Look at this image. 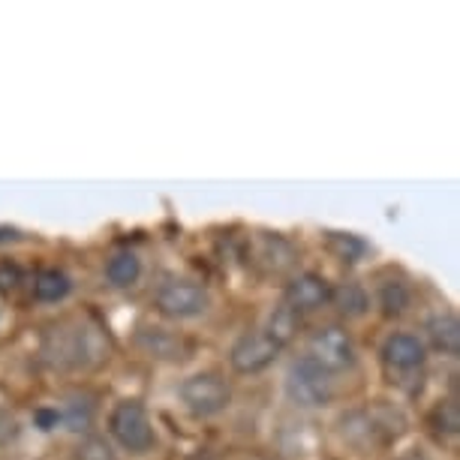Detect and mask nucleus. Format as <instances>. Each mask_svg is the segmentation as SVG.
<instances>
[{
    "label": "nucleus",
    "mask_w": 460,
    "mask_h": 460,
    "mask_svg": "<svg viewBox=\"0 0 460 460\" xmlns=\"http://www.w3.org/2000/svg\"><path fill=\"white\" fill-rule=\"evenodd\" d=\"M109 433L120 448L129 451V455H145V451H151L154 442H157L151 415H147L145 403L136 401V397H124V401H118L111 406Z\"/></svg>",
    "instance_id": "1"
},
{
    "label": "nucleus",
    "mask_w": 460,
    "mask_h": 460,
    "mask_svg": "<svg viewBox=\"0 0 460 460\" xmlns=\"http://www.w3.org/2000/svg\"><path fill=\"white\" fill-rule=\"evenodd\" d=\"M286 394L301 410H323L334 401V379L304 355L286 370Z\"/></svg>",
    "instance_id": "2"
},
{
    "label": "nucleus",
    "mask_w": 460,
    "mask_h": 460,
    "mask_svg": "<svg viewBox=\"0 0 460 460\" xmlns=\"http://www.w3.org/2000/svg\"><path fill=\"white\" fill-rule=\"evenodd\" d=\"M154 307L160 316L184 323V319H199L211 307V292L202 283L184 280V277H172V280L160 283V289L154 292Z\"/></svg>",
    "instance_id": "3"
},
{
    "label": "nucleus",
    "mask_w": 460,
    "mask_h": 460,
    "mask_svg": "<svg viewBox=\"0 0 460 460\" xmlns=\"http://www.w3.org/2000/svg\"><path fill=\"white\" fill-rule=\"evenodd\" d=\"M181 403L187 406L190 412L199 415V419H211V415H220L226 406L232 403V388L220 373H193L181 382L178 388Z\"/></svg>",
    "instance_id": "4"
},
{
    "label": "nucleus",
    "mask_w": 460,
    "mask_h": 460,
    "mask_svg": "<svg viewBox=\"0 0 460 460\" xmlns=\"http://www.w3.org/2000/svg\"><path fill=\"white\" fill-rule=\"evenodd\" d=\"M307 358L319 364L325 373H341L355 364V343L346 328L341 325H323L310 334L307 341Z\"/></svg>",
    "instance_id": "5"
},
{
    "label": "nucleus",
    "mask_w": 460,
    "mask_h": 460,
    "mask_svg": "<svg viewBox=\"0 0 460 460\" xmlns=\"http://www.w3.org/2000/svg\"><path fill=\"white\" fill-rule=\"evenodd\" d=\"M280 352L283 349L265 332H244L232 343L229 364L241 376H256V373L271 367V364L280 358Z\"/></svg>",
    "instance_id": "6"
},
{
    "label": "nucleus",
    "mask_w": 460,
    "mask_h": 460,
    "mask_svg": "<svg viewBox=\"0 0 460 460\" xmlns=\"http://www.w3.org/2000/svg\"><path fill=\"white\" fill-rule=\"evenodd\" d=\"M283 304L292 307L295 314H314V310L325 307L332 301V283L325 280L323 274H314V271H304V274H295L289 283H286V292H283Z\"/></svg>",
    "instance_id": "7"
},
{
    "label": "nucleus",
    "mask_w": 460,
    "mask_h": 460,
    "mask_svg": "<svg viewBox=\"0 0 460 460\" xmlns=\"http://www.w3.org/2000/svg\"><path fill=\"white\" fill-rule=\"evenodd\" d=\"M382 364L388 370H397V373H412L419 370L424 358H428V349H424V341L419 334H410V332H397V334H388L385 343H382Z\"/></svg>",
    "instance_id": "8"
},
{
    "label": "nucleus",
    "mask_w": 460,
    "mask_h": 460,
    "mask_svg": "<svg viewBox=\"0 0 460 460\" xmlns=\"http://www.w3.org/2000/svg\"><path fill=\"white\" fill-rule=\"evenodd\" d=\"M136 346L145 355L160 358V361H181V358H187V349H190L184 337L172 334L166 328H142V332L136 334Z\"/></svg>",
    "instance_id": "9"
},
{
    "label": "nucleus",
    "mask_w": 460,
    "mask_h": 460,
    "mask_svg": "<svg viewBox=\"0 0 460 460\" xmlns=\"http://www.w3.org/2000/svg\"><path fill=\"white\" fill-rule=\"evenodd\" d=\"M428 334H430V343L437 346L442 355L455 358L460 352V323L451 310H442V314L428 319Z\"/></svg>",
    "instance_id": "10"
},
{
    "label": "nucleus",
    "mask_w": 460,
    "mask_h": 460,
    "mask_svg": "<svg viewBox=\"0 0 460 460\" xmlns=\"http://www.w3.org/2000/svg\"><path fill=\"white\" fill-rule=\"evenodd\" d=\"M58 412L60 424L73 433H88L93 428V419H97V406H93L88 394H69Z\"/></svg>",
    "instance_id": "11"
},
{
    "label": "nucleus",
    "mask_w": 460,
    "mask_h": 460,
    "mask_svg": "<svg viewBox=\"0 0 460 460\" xmlns=\"http://www.w3.org/2000/svg\"><path fill=\"white\" fill-rule=\"evenodd\" d=\"M138 277H142V259L133 250H118L106 262V280L115 289H129V286L138 283Z\"/></svg>",
    "instance_id": "12"
},
{
    "label": "nucleus",
    "mask_w": 460,
    "mask_h": 460,
    "mask_svg": "<svg viewBox=\"0 0 460 460\" xmlns=\"http://www.w3.org/2000/svg\"><path fill=\"white\" fill-rule=\"evenodd\" d=\"M332 301L346 319H358L370 310V295L358 280H346L337 289H332Z\"/></svg>",
    "instance_id": "13"
},
{
    "label": "nucleus",
    "mask_w": 460,
    "mask_h": 460,
    "mask_svg": "<svg viewBox=\"0 0 460 460\" xmlns=\"http://www.w3.org/2000/svg\"><path fill=\"white\" fill-rule=\"evenodd\" d=\"M262 332L271 337V341L280 346V349H286L295 337H298L301 332V314H295L292 307H286V304H280L277 310H271V316H268V325L262 328Z\"/></svg>",
    "instance_id": "14"
},
{
    "label": "nucleus",
    "mask_w": 460,
    "mask_h": 460,
    "mask_svg": "<svg viewBox=\"0 0 460 460\" xmlns=\"http://www.w3.org/2000/svg\"><path fill=\"white\" fill-rule=\"evenodd\" d=\"M69 289H73V283H69V277L60 271V268H46V271H40L37 280H33V298L42 304L64 301Z\"/></svg>",
    "instance_id": "15"
},
{
    "label": "nucleus",
    "mask_w": 460,
    "mask_h": 460,
    "mask_svg": "<svg viewBox=\"0 0 460 460\" xmlns=\"http://www.w3.org/2000/svg\"><path fill=\"white\" fill-rule=\"evenodd\" d=\"M376 301H379L382 314H385L388 319L403 316L406 310H410V304H412V289L403 280H394V277H392V280L379 283Z\"/></svg>",
    "instance_id": "16"
},
{
    "label": "nucleus",
    "mask_w": 460,
    "mask_h": 460,
    "mask_svg": "<svg viewBox=\"0 0 460 460\" xmlns=\"http://www.w3.org/2000/svg\"><path fill=\"white\" fill-rule=\"evenodd\" d=\"M325 244L337 259H343V262H358V259L367 253V244H364L358 235H346V232H328Z\"/></svg>",
    "instance_id": "17"
},
{
    "label": "nucleus",
    "mask_w": 460,
    "mask_h": 460,
    "mask_svg": "<svg viewBox=\"0 0 460 460\" xmlns=\"http://www.w3.org/2000/svg\"><path fill=\"white\" fill-rule=\"evenodd\" d=\"M430 428L442 433V437H455L460 430V410L455 401H439L437 406L430 410Z\"/></svg>",
    "instance_id": "18"
},
{
    "label": "nucleus",
    "mask_w": 460,
    "mask_h": 460,
    "mask_svg": "<svg viewBox=\"0 0 460 460\" xmlns=\"http://www.w3.org/2000/svg\"><path fill=\"white\" fill-rule=\"evenodd\" d=\"M262 256H265V262L274 268V271H286V268L292 265V259H295L289 241H283L277 235H265L262 238Z\"/></svg>",
    "instance_id": "19"
},
{
    "label": "nucleus",
    "mask_w": 460,
    "mask_h": 460,
    "mask_svg": "<svg viewBox=\"0 0 460 460\" xmlns=\"http://www.w3.org/2000/svg\"><path fill=\"white\" fill-rule=\"evenodd\" d=\"M79 460H115V451L106 439L100 437H88L79 446Z\"/></svg>",
    "instance_id": "20"
},
{
    "label": "nucleus",
    "mask_w": 460,
    "mask_h": 460,
    "mask_svg": "<svg viewBox=\"0 0 460 460\" xmlns=\"http://www.w3.org/2000/svg\"><path fill=\"white\" fill-rule=\"evenodd\" d=\"M22 283V268L15 262H0V292H15Z\"/></svg>",
    "instance_id": "21"
},
{
    "label": "nucleus",
    "mask_w": 460,
    "mask_h": 460,
    "mask_svg": "<svg viewBox=\"0 0 460 460\" xmlns=\"http://www.w3.org/2000/svg\"><path fill=\"white\" fill-rule=\"evenodd\" d=\"M33 421H37L40 430H55L60 424V412L58 406H42V410L33 412Z\"/></svg>",
    "instance_id": "22"
}]
</instances>
